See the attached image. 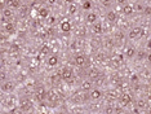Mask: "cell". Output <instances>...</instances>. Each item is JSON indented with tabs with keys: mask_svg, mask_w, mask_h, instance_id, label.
<instances>
[{
	"mask_svg": "<svg viewBox=\"0 0 151 114\" xmlns=\"http://www.w3.org/2000/svg\"><path fill=\"white\" fill-rule=\"evenodd\" d=\"M137 80H138V75H137V74H133V75H132L131 77V82H137Z\"/></svg>",
	"mask_w": 151,
	"mask_h": 114,
	"instance_id": "29",
	"label": "cell"
},
{
	"mask_svg": "<svg viewBox=\"0 0 151 114\" xmlns=\"http://www.w3.org/2000/svg\"><path fill=\"white\" fill-rule=\"evenodd\" d=\"M74 62H75V65H76V66L83 68L84 65L87 64V57L84 56V55H81V53H79V55H75Z\"/></svg>",
	"mask_w": 151,
	"mask_h": 114,
	"instance_id": "6",
	"label": "cell"
},
{
	"mask_svg": "<svg viewBox=\"0 0 151 114\" xmlns=\"http://www.w3.org/2000/svg\"><path fill=\"white\" fill-rule=\"evenodd\" d=\"M47 3L48 4H50V5H54L57 3V0H47Z\"/></svg>",
	"mask_w": 151,
	"mask_h": 114,
	"instance_id": "33",
	"label": "cell"
},
{
	"mask_svg": "<svg viewBox=\"0 0 151 114\" xmlns=\"http://www.w3.org/2000/svg\"><path fill=\"white\" fill-rule=\"evenodd\" d=\"M116 57H117V61H119V62H122L123 60H124V57H123V55H117Z\"/></svg>",
	"mask_w": 151,
	"mask_h": 114,
	"instance_id": "35",
	"label": "cell"
},
{
	"mask_svg": "<svg viewBox=\"0 0 151 114\" xmlns=\"http://www.w3.org/2000/svg\"><path fill=\"white\" fill-rule=\"evenodd\" d=\"M65 3H67V4H72L74 3V0H63Z\"/></svg>",
	"mask_w": 151,
	"mask_h": 114,
	"instance_id": "37",
	"label": "cell"
},
{
	"mask_svg": "<svg viewBox=\"0 0 151 114\" xmlns=\"http://www.w3.org/2000/svg\"><path fill=\"white\" fill-rule=\"evenodd\" d=\"M16 114H23V110H21V112H16Z\"/></svg>",
	"mask_w": 151,
	"mask_h": 114,
	"instance_id": "39",
	"label": "cell"
},
{
	"mask_svg": "<svg viewBox=\"0 0 151 114\" xmlns=\"http://www.w3.org/2000/svg\"><path fill=\"white\" fill-rule=\"evenodd\" d=\"M92 7H93L92 0H84L83 5H81V8H83L84 11H87V12H92Z\"/></svg>",
	"mask_w": 151,
	"mask_h": 114,
	"instance_id": "19",
	"label": "cell"
},
{
	"mask_svg": "<svg viewBox=\"0 0 151 114\" xmlns=\"http://www.w3.org/2000/svg\"><path fill=\"white\" fill-rule=\"evenodd\" d=\"M3 17H4L5 20H10L12 17H13V11L10 9V8H3V12H1Z\"/></svg>",
	"mask_w": 151,
	"mask_h": 114,
	"instance_id": "17",
	"label": "cell"
},
{
	"mask_svg": "<svg viewBox=\"0 0 151 114\" xmlns=\"http://www.w3.org/2000/svg\"><path fill=\"white\" fill-rule=\"evenodd\" d=\"M3 30H4L7 34H13L14 31H16V26H14L13 22H5L4 25H3Z\"/></svg>",
	"mask_w": 151,
	"mask_h": 114,
	"instance_id": "9",
	"label": "cell"
},
{
	"mask_svg": "<svg viewBox=\"0 0 151 114\" xmlns=\"http://www.w3.org/2000/svg\"><path fill=\"white\" fill-rule=\"evenodd\" d=\"M137 105H138V109H143V108L146 106V101L145 100H138Z\"/></svg>",
	"mask_w": 151,
	"mask_h": 114,
	"instance_id": "27",
	"label": "cell"
},
{
	"mask_svg": "<svg viewBox=\"0 0 151 114\" xmlns=\"http://www.w3.org/2000/svg\"><path fill=\"white\" fill-rule=\"evenodd\" d=\"M146 46H147V48H151V40L147 42V44H146Z\"/></svg>",
	"mask_w": 151,
	"mask_h": 114,
	"instance_id": "38",
	"label": "cell"
},
{
	"mask_svg": "<svg viewBox=\"0 0 151 114\" xmlns=\"http://www.w3.org/2000/svg\"><path fill=\"white\" fill-rule=\"evenodd\" d=\"M146 58H147V61H149V62H150V64H151V52H149V53H147Z\"/></svg>",
	"mask_w": 151,
	"mask_h": 114,
	"instance_id": "36",
	"label": "cell"
},
{
	"mask_svg": "<svg viewBox=\"0 0 151 114\" xmlns=\"http://www.w3.org/2000/svg\"><path fill=\"white\" fill-rule=\"evenodd\" d=\"M101 75H99V71L97 70V69H92V70L89 71V78H92V79H97V78H99Z\"/></svg>",
	"mask_w": 151,
	"mask_h": 114,
	"instance_id": "23",
	"label": "cell"
},
{
	"mask_svg": "<svg viewBox=\"0 0 151 114\" xmlns=\"http://www.w3.org/2000/svg\"><path fill=\"white\" fill-rule=\"evenodd\" d=\"M59 77H61V79L66 80V82H71L72 78H74V74H72V71L70 69L67 68H63L61 70V74H59Z\"/></svg>",
	"mask_w": 151,
	"mask_h": 114,
	"instance_id": "1",
	"label": "cell"
},
{
	"mask_svg": "<svg viewBox=\"0 0 151 114\" xmlns=\"http://www.w3.org/2000/svg\"><path fill=\"white\" fill-rule=\"evenodd\" d=\"M136 55H137V51H136L134 47H131V46L127 47L125 53H124V56L127 58H133V57H136Z\"/></svg>",
	"mask_w": 151,
	"mask_h": 114,
	"instance_id": "14",
	"label": "cell"
},
{
	"mask_svg": "<svg viewBox=\"0 0 151 114\" xmlns=\"http://www.w3.org/2000/svg\"><path fill=\"white\" fill-rule=\"evenodd\" d=\"M58 56L57 55H50V56H48V60H47V64L49 65L50 68H54V66H57L58 65Z\"/></svg>",
	"mask_w": 151,
	"mask_h": 114,
	"instance_id": "11",
	"label": "cell"
},
{
	"mask_svg": "<svg viewBox=\"0 0 151 114\" xmlns=\"http://www.w3.org/2000/svg\"><path fill=\"white\" fill-rule=\"evenodd\" d=\"M120 100H122L123 105H127V104H129L132 101V96L129 94H123L122 96H120Z\"/></svg>",
	"mask_w": 151,
	"mask_h": 114,
	"instance_id": "20",
	"label": "cell"
},
{
	"mask_svg": "<svg viewBox=\"0 0 151 114\" xmlns=\"http://www.w3.org/2000/svg\"><path fill=\"white\" fill-rule=\"evenodd\" d=\"M150 113H151V108H150Z\"/></svg>",
	"mask_w": 151,
	"mask_h": 114,
	"instance_id": "40",
	"label": "cell"
},
{
	"mask_svg": "<svg viewBox=\"0 0 151 114\" xmlns=\"http://www.w3.org/2000/svg\"><path fill=\"white\" fill-rule=\"evenodd\" d=\"M20 109L23 110V112H26V110L30 109V106H31V103H30V100H27V99H20Z\"/></svg>",
	"mask_w": 151,
	"mask_h": 114,
	"instance_id": "10",
	"label": "cell"
},
{
	"mask_svg": "<svg viewBox=\"0 0 151 114\" xmlns=\"http://www.w3.org/2000/svg\"><path fill=\"white\" fill-rule=\"evenodd\" d=\"M127 1H128V0H116V3L117 4H120V5H125Z\"/></svg>",
	"mask_w": 151,
	"mask_h": 114,
	"instance_id": "30",
	"label": "cell"
},
{
	"mask_svg": "<svg viewBox=\"0 0 151 114\" xmlns=\"http://www.w3.org/2000/svg\"><path fill=\"white\" fill-rule=\"evenodd\" d=\"M47 23H48V25H54V23H56V17L49 16L47 18Z\"/></svg>",
	"mask_w": 151,
	"mask_h": 114,
	"instance_id": "26",
	"label": "cell"
},
{
	"mask_svg": "<svg viewBox=\"0 0 151 114\" xmlns=\"http://www.w3.org/2000/svg\"><path fill=\"white\" fill-rule=\"evenodd\" d=\"M97 18L98 17L94 12H88L87 16H85V21H87V23H89V25H93V23L97 22Z\"/></svg>",
	"mask_w": 151,
	"mask_h": 114,
	"instance_id": "8",
	"label": "cell"
},
{
	"mask_svg": "<svg viewBox=\"0 0 151 114\" xmlns=\"http://www.w3.org/2000/svg\"><path fill=\"white\" fill-rule=\"evenodd\" d=\"M1 91L3 94H10V92L14 91V83L13 82H3L1 84Z\"/></svg>",
	"mask_w": 151,
	"mask_h": 114,
	"instance_id": "5",
	"label": "cell"
},
{
	"mask_svg": "<svg viewBox=\"0 0 151 114\" xmlns=\"http://www.w3.org/2000/svg\"><path fill=\"white\" fill-rule=\"evenodd\" d=\"M48 97H49V101H56L58 99V96L54 94L53 91H50V92H48Z\"/></svg>",
	"mask_w": 151,
	"mask_h": 114,
	"instance_id": "25",
	"label": "cell"
},
{
	"mask_svg": "<svg viewBox=\"0 0 151 114\" xmlns=\"http://www.w3.org/2000/svg\"><path fill=\"white\" fill-rule=\"evenodd\" d=\"M39 56H50V47L48 44H43L39 51Z\"/></svg>",
	"mask_w": 151,
	"mask_h": 114,
	"instance_id": "15",
	"label": "cell"
},
{
	"mask_svg": "<svg viewBox=\"0 0 151 114\" xmlns=\"http://www.w3.org/2000/svg\"><path fill=\"white\" fill-rule=\"evenodd\" d=\"M35 99L38 101H43L44 99H45V91L43 88H40V89H38V91L35 92Z\"/></svg>",
	"mask_w": 151,
	"mask_h": 114,
	"instance_id": "18",
	"label": "cell"
},
{
	"mask_svg": "<svg viewBox=\"0 0 151 114\" xmlns=\"http://www.w3.org/2000/svg\"><path fill=\"white\" fill-rule=\"evenodd\" d=\"M103 4H105V7H108L111 4V0H103Z\"/></svg>",
	"mask_w": 151,
	"mask_h": 114,
	"instance_id": "34",
	"label": "cell"
},
{
	"mask_svg": "<svg viewBox=\"0 0 151 114\" xmlns=\"http://www.w3.org/2000/svg\"><path fill=\"white\" fill-rule=\"evenodd\" d=\"M59 30H61V32L69 34L72 30V23L69 20H63V21H61V23H59Z\"/></svg>",
	"mask_w": 151,
	"mask_h": 114,
	"instance_id": "2",
	"label": "cell"
},
{
	"mask_svg": "<svg viewBox=\"0 0 151 114\" xmlns=\"http://www.w3.org/2000/svg\"><path fill=\"white\" fill-rule=\"evenodd\" d=\"M80 88H81V91H84V92H90V91H92V89H93L92 82H90V80H88V79L83 80V82H81Z\"/></svg>",
	"mask_w": 151,
	"mask_h": 114,
	"instance_id": "12",
	"label": "cell"
},
{
	"mask_svg": "<svg viewBox=\"0 0 151 114\" xmlns=\"http://www.w3.org/2000/svg\"><path fill=\"white\" fill-rule=\"evenodd\" d=\"M143 13H145V14H150V13H151V8H145Z\"/></svg>",
	"mask_w": 151,
	"mask_h": 114,
	"instance_id": "32",
	"label": "cell"
},
{
	"mask_svg": "<svg viewBox=\"0 0 151 114\" xmlns=\"http://www.w3.org/2000/svg\"><path fill=\"white\" fill-rule=\"evenodd\" d=\"M38 14H39V17H40L41 20H47L48 17L50 16V14H49V9H48V8H45V7H41L40 9H39Z\"/></svg>",
	"mask_w": 151,
	"mask_h": 114,
	"instance_id": "16",
	"label": "cell"
},
{
	"mask_svg": "<svg viewBox=\"0 0 151 114\" xmlns=\"http://www.w3.org/2000/svg\"><path fill=\"white\" fill-rule=\"evenodd\" d=\"M67 11H69V13L71 14H75L78 12V7H76V4H74V3H72V4H69V8H67Z\"/></svg>",
	"mask_w": 151,
	"mask_h": 114,
	"instance_id": "24",
	"label": "cell"
},
{
	"mask_svg": "<svg viewBox=\"0 0 151 114\" xmlns=\"http://www.w3.org/2000/svg\"><path fill=\"white\" fill-rule=\"evenodd\" d=\"M106 17H107V20L110 21V22H115V21L117 20V14L114 11H108L107 14H106Z\"/></svg>",
	"mask_w": 151,
	"mask_h": 114,
	"instance_id": "21",
	"label": "cell"
},
{
	"mask_svg": "<svg viewBox=\"0 0 151 114\" xmlns=\"http://www.w3.org/2000/svg\"><path fill=\"white\" fill-rule=\"evenodd\" d=\"M122 12H123V14H124V16H131V14L134 12V5H131V4L123 5Z\"/></svg>",
	"mask_w": 151,
	"mask_h": 114,
	"instance_id": "13",
	"label": "cell"
},
{
	"mask_svg": "<svg viewBox=\"0 0 151 114\" xmlns=\"http://www.w3.org/2000/svg\"><path fill=\"white\" fill-rule=\"evenodd\" d=\"M20 1L18 0H7V8H18Z\"/></svg>",
	"mask_w": 151,
	"mask_h": 114,
	"instance_id": "22",
	"label": "cell"
},
{
	"mask_svg": "<svg viewBox=\"0 0 151 114\" xmlns=\"http://www.w3.org/2000/svg\"><path fill=\"white\" fill-rule=\"evenodd\" d=\"M5 79H7V75H5V73L3 71V73H1V82H7Z\"/></svg>",
	"mask_w": 151,
	"mask_h": 114,
	"instance_id": "31",
	"label": "cell"
},
{
	"mask_svg": "<svg viewBox=\"0 0 151 114\" xmlns=\"http://www.w3.org/2000/svg\"><path fill=\"white\" fill-rule=\"evenodd\" d=\"M142 34H143L142 27H140V26H136V27H133V29L131 30V31H129L128 38H129V39H136V38L141 37Z\"/></svg>",
	"mask_w": 151,
	"mask_h": 114,
	"instance_id": "3",
	"label": "cell"
},
{
	"mask_svg": "<svg viewBox=\"0 0 151 114\" xmlns=\"http://www.w3.org/2000/svg\"><path fill=\"white\" fill-rule=\"evenodd\" d=\"M89 99L92 101H98L99 99H102V91L99 88H93L89 92Z\"/></svg>",
	"mask_w": 151,
	"mask_h": 114,
	"instance_id": "4",
	"label": "cell"
},
{
	"mask_svg": "<svg viewBox=\"0 0 151 114\" xmlns=\"http://www.w3.org/2000/svg\"><path fill=\"white\" fill-rule=\"evenodd\" d=\"M136 56H137V58H138V60H142L143 57H145V56H147V55H146V53L143 52V51H141V52H138V53H137V55H136Z\"/></svg>",
	"mask_w": 151,
	"mask_h": 114,
	"instance_id": "28",
	"label": "cell"
},
{
	"mask_svg": "<svg viewBox=\"0 0 151 114\" xmlns=\"http://www.w3.org/2000/svg\"><path fill=\"white\" fill-rule=\"evenodd\" d=\"M92 31H93V34H96V35H101L102 32H103V26H102V22H96V23H93L92 25Z\"/></svg>",
	"mask_w": 151,
	"mask_h": 114,
	"instance_id": "7",
	"label": "cell"
}]
</instances>
